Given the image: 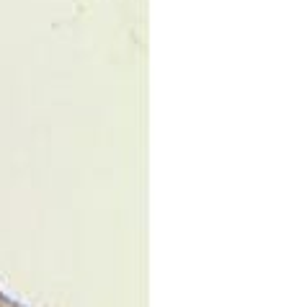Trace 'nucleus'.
<instances>
[]
</instances>
